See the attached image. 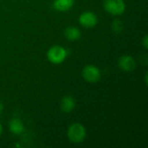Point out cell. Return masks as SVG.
Segmentation results:
<instances>
[{
  "label": "cell",
  "mask_w": 148,
  "mask_h": 148,
  "mask_svg": "<svg viewBox=\"0 0 148 148\" xmlns=\"http://www.w3.org/2000/svg\"><path fill=\"white\" fill-rule=\"evenodd\" d=\"M68 138L75 144H80L84 141L87 137V131L85 127L81 123H74L69 126L68 129Z\"/></svg>",
  "instance_id": "1"
},
{
  "label": "cell",
  "mask_w": 148,
  "mask_h": 148,
  "mask_svg": "<svg viewBox=\"0 0 148 148\" xmlns=\"http://www.w3.org/2000/svg\"><path fill=\"white\" fill-rule=\"evenodd\" d=\"M68 51L60 45H54L49 49L47 52L48 60L53 64H61L67 58Z\"/></svg>",
  "instance_id": "2"
},
{
  "label": "cell",
  "mask_w": 148,
  "mask_h": 148,
  "mask_svg": "<svg viewBox=\"0 0 148 148\" xmlns=\"http://www.w3.org/2000/svg\"><path fill=\"white\" fill-rule=\"evenodd\" d=\"M105 10L113 16H121L126 10L124 0H103Z\"/></svg>",
  "instance_id": "3"
},
{
  "label": "cell",
  "mask_w": 148,
  "mask_h": 148,
  "mask_svg": "<svg viewBox=\"0 0 148 148\" xmlns=\"http://www.w3.org/2000/svg\"><path fill=\"white\" fill-rule=\"evenodd\" d=\"M83 79L90 83L97 82L101 78V73L99 68H97L95 65H87L83 68L82 72Z\"/></svg>",
  "instance_id": "4"
},
{
  "label": "cell",
  "mask_w": 148,
  "mask_h": 148,
  "mask_svg": "<svg viewBox=\"0 0 148 148\" xmlns=\"http://www.w3.org/2000/svg\"><path fill=\"white\" fill-rule=\"evenodd\" d=\"M78 21L82 27L90 29L96 26L98 23V17L97 15L92 11H85L80 15Z\"/></svg>",
  "instance_id": "5"
},
{
  "label": "cell",
  "mask_w": 148,
  "mask_h": 148,
  "mask_svg": "<svg viewBox=\"0 0 148 148\" xmlns=\"http://www.w3.org/2000/svg\"><path fill=\"white\" fill-rule=\"evenodd\" d=\"M118 66L121 70L125 72H131L135 69L136 62L132 56L124 55L120 57L118 61Z\"/></svg>",
  "instance_id": "6"
},
{
  "label": "cell",
  "mask_w": 148,
  "mask_h": 148,
  "mask_svg": "<svg viewBox=\"0 0 148 148\" xmlns=\"http://www.w3.org/2000/svg\"><path fill=\"white\" fill-rule=\"evenodd\" d=\"M75 4V0H54L53 7L56 10L65 12L69 11Z\"/></svg>",
  "instance_id": "7"
},
{
  "label": "cell",
  "mask_w": 148,
  "mask_h": 148,
  "mask_svg": "<svg viewBox=\"0 0 148 148\" xmlns=\"http://www.w3.org/2000/svg\"><path fill=\"white\" fill-rule=\"evenodd\" d=\"M9 129L12 134L19 135L24 132V126L19 118H13L9 123Z\"/></svg>",
  "instance_id": "8"
},
{
  "label": "cell",
  "mask_w": 148,
  "mask_h": 148,
  "mask_svg": "<svg viewBox=\"0 0 148 148\" xmlns=\"http://www.w3.org/2000/svg\"><path fill=\"white\" fill-rule=\"evenodd\" d=\"M75 107V99L70 95H66L62 97L61 101V109L64 113H70L74 110Z\"/></svg>",
  "instance_id": "9"
},
{
  "label": "cell",
  "mask_w": 148,
  "mask_h": 148,
  "mask_svg": "<svg viewBox=\"0 0 148 148\" xmlns=\"http://www.w3.org/2000/svg\"><path fill=\"white\" fill-rule=\"evenodd\" d=\"M64 36L69 41L74 42V41H77L81 38L82 33H81V30L77 27L69 26V27L65 29Z\"/></svg>",
  "instance_id": "10"
},
{
  "label": "cell",
  "mask_w": 148,
  "mask_h": 148,
  "mask_svg": "<svg viewBox=\"0 0 148 148\" xmlns=\"http://www.w3.org/2000/svg\"><path fill=\"white\" fill-rule=\"evenodd\" d=\"M112 27H113V29H114V32H117V33L121 32V30H122V23H121V21L117 20V19L114 20L113 22Z\"/></svg>",
  "instance_id": "11"
},
{
  "label": "cell",
  "mask_w": 148,
  "mask_h": 148,
  "mask_svg": "<svg viewBox=\"0 0 148 148\" xmlns=\"http://www.w3.org/2000/svg\"><path fill=\"white\" fill-rule=\"evenodd\" d=\"M142 43H143V46L145 47V49H148V36L147 35H146L142 40Z\"/></svg>",
  "instance_id": "12"
},
{
  "label": "cell",
  "mask_w": 148,
  "mask_h": 148,
  "mask_svg": "<svg viewBox=\"0 0 148 148\" xmlns=\"http://www.w3.org/2000/svg\"><path fill=\"white\" fill-rule=\"evenodd\" d=\"M3 110V103L0 101V114H2Z\"/></svg>",
  "instance_id": "13"
},
{
  "label": "cell",
  "mask_w": 148,
  "mask_h": 148,
  "mask_svg": "<svg viewBox=\"0 0 148 148\" xmlns=\"http://www.w3.org/2000/svg\"><path fill=\"white\" fill-rule=\"evenodd\" d=\"M2 134H3V126H2V124L0 123V137H1V135H2Z\"/></svg>",
  "instance_id": "14"
},
{
  "label": "cell",
  "mask_w": 148,
  "mask_h": 148,
  "mask_svg": "<svg viewBox=\"0 0 148 148\" xmlns=\"http://www.w3.org/2000/svg\"><path fill=\"white\" fill-rule=\"evenodd\" d=\"M145 80H146V84H147V74H146V76H145Z\"/></svg>",
  "instance_id": "15"
}]
</instances>
